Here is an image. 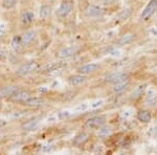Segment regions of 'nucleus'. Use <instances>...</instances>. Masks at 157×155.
I'll use <instances>...</instances> for the list:
<instances>
[{"instance_id":"obj_12","label":"nucleus","mask_w":157,"mask_h":155,"mask_svg":"<svg viewBox=\"0 0 157 155\" xmlns=\"http://www.w3.org/2000/svg\"><path fill=\"white\" fill-rule=\"evenodd\" d=\"M157 12V0H148V3L144 7V10L140 13V18L141 21L148 22Z\"/></svg>"},{"instance_id":"obj_7","label":"nucleus","mask_w":157,"mask_h":155,"mask_svg":"<svg viewBox=\"0 0 157 155\" xmlns=\"http://www.w3.org/2000/svg\"><path fill=\"white\" fill-rule=\"evenodd\" d=\"M49 103V100L44 95H30L26 101H24L21 104V107L29 108V109H40L45 106H47Z\"/></svg>"},{"instance_id":"obj_14","label":"nucleus","mask_w":157,"mask_h":155,"mask_svg":"<svg viewBox=\"0 0 157 155\" xmlns=\"http://www.w3.org/2000/svg\"><path fill=\"white\" fill-rule=\"evenodd\" d=\"M101 69H102V65H101L100 63L92 62V63H86V64L78 66V67L75 68V72L90 77V76H93L97 72H98Z\"/></svg>"},{"instance_id":"obj_9","label":"nucleus","mask_w":157,"mask_h":155,"mask_svg":"<svg viewBox=\"0 0 157 155\" xmlns=\"http://www.w3.org/2000/svg\"><path fill=\"white\" fill-rule=\"evenodd\" d=\"M128 79H130V73L127 72H111L104 76L103 82L104 84L112 86L121 81L128 80Z\"/></svg>"},{"instance_id":"obj_1","label":"nucleus","mask_w":157,"mask_h":155,"mask_svg":"<svg viewBox=\"0 0 157 155\" xmlns=\"http://www.w3.org/2000/svg\"><path fill=\"white\" fill-rule=\"evenodd\" d=\"M37 21L36 13L30 6L21 7L18 14V26L20 30L29 29L35 26Z\"/></svg>"},{"instance_id":"obj_8","label":"nucleus","mask_w":157,"mask_h":155,"mask_svg":"<svg viewBox=\"0 0 157 155\" xmlns=\"http://www.w3.org/2000/svg\"><path fill=\"white\" fill-rule=\"evenodd\" d=\"M82 52V47L80 45H67L59 48L56 52V58L59 60H68L70 58L75 57Z\"/></svg>"},{"instance_id":"obj_17","label":"nucleus","mask_w":157,"mask_h":155,"mask_svg":"<svg viewBox=\"0 0 157 155\" xmlns=\"http://www.w3.org/2000/svg\"><path fill=\"white\" fill-rule=\"evenodd\" d=\"M136 118L137 121L141 124H149L153 119V113L150 109L148 108H140L137 110L136 113Z\"/></svg>"},{"instance_id":"obj_18","label":"nucleus","mask_w":157,"mask_h":155,"mask_svg":"<svg viewBox=\"0 0 157 155\" xmlns=\"http://www.w3.org/2000/svg\"><path fill=\"white\" fill-rule=\"evenodd\" d=\"M64 68L65 65L62 62L54 63V64H50L46 68H44L43 69V73L46 76H58L64 70Z\"/></svg>"},{"instance_id":"obj_25","label":"nucleus","mask_w":157,"mask_h":155,"mask_svg":"<svg viewBox=\"0 0 157 155\" xmlns=\"http://www.w3.org/2000/svg\"><path fill=\"white\" fill-rule=\"evenodd\" d=\"M146 86H147V84H144V85H140V86H138V87H136V89L133 91L131 98H132L133 100H138V99L144 95V92H145Z\"/></svg>"},{"instance_id":"obj_11","label":"nucleus","mask_w":157,"mask_h":155,"mask_svg":"<svg viewBox=\"0 0 157 155\" xmlns=\"http://www.w3.org/2000/svg\"><path fill=\"white\" fill-rule=\"evenodd\" d=\"M34 93L32 92V90L27 89V88L21 87V89H19L16 93H14L12 96H10L9 99L6 101L7 103L14 104V105H21L24 101H26L30 95H33Z\"/></svg>"},{"instance_id":"obj_10","label":"nucleus","mask_w":157,"mask_h":155,"mask_svg":"<svg viewBox=\"0 0 157 155\" xmlns=\"http://www.w3.org/2000/svg\"><path fill=\"white\" fill-rule=\"evenodd\" d=\"M90 139H91V132L82 129V130L78 131V133L73 136V138L71 141V145L75 148L82 149L83 147H85L86 145L89 143Z\"/></svg>"},{"instance_id":"obj_26","label":"nucleus","mask_w":157,"mask_h":155,"mask_svg":"<svg viewBox=\"0 0 157 155\" xmlns=\"http://www.w3.org/2000/svg\"><path fill=\"white\" fill-rule=\"evenodd\" d=\"M7 52L2 47V45H0V63H6L7 61Z\"/></svg>"},{"instance_id":"obj_2","label":"nucleus","mask_w":157,"mask_h":155,"mask_svg":"<svg viewBox=\"0 0 157 155\" xmlns=\"http://www.w3.org/2000/svg\"><path fill=\"white\" fill-rule=\"evenodd\" d=\"M38 39H39V32H38L35 27L21 30L19 34L21 52L29 49V48H32L33 46H35V44L37 43Z\"/></svg>"},{"instance_id":"obj_3","label":"nucleus","mask_w":157,"mask_h":155,"mask_svg":"<svg viewBox=\"0 0 157 155\" xmlns=\"http://www.w3.org/2000/svg\"><path fill=\"white\" fill-rule=\"evenodd\" d=\"M110 9L101 3H88L83 9V15L87 19H98L106 16Z\"/></svg>"},{"instance_id":"obj_16","label":"nucleus","mask_w":157,"mask_h":155,"mask_svg":"<svg viewBox=\"0 0 157 155\" xmlns=\"http://www.w3.org/2000/svg\"><path fill=\"white\" fill-rule=\"evenodd\" d=\"M19 89H21V86L19 84L15 83H7L6 85L0 87V98L6 101L10 96H12L14 93H16Z\"/></svg>"},{"instance_id":"obj_20","label":"nucleus","mask_w":157,"mask_h":155,"mask_svg":"<svg viewBox=\"0 0 157 155\" xmlns=\"http://www.w3.org/2000/svg\"><path fill=\"white\" fill-rule=\"evenodd\" d=\"M130 85H131V80L128 79V80L121 81V82H118L114 84V85H112L111 86V91L114 95H121V93L125 92L126 90H128Z\"/></svg>"},{"instance_id":"obj_21","label":"nucleus","mask_w":157,"mask_h":155,"mask_svg":"<svg viewBox=\"0 0 157 155\" xmlns=\"http://www.w3.org/2000/svg\"><path fill=\"white\" fill-rule=\"evenodd\" d=\"M97 136L101 139L109 138V137L113 136V128L110 125L105 124V125L103 127H101V128L97 131Z\"/></svg>"},{"instance_id":"obj_28","label":"nucleus","mask_w":157,"mask_h":155,"mask_svg":"<svg viewBox=\"0 0 157 155\" xmlns=\"http://www.w3.org/2000/svg\"><path fill=\"white\" fill-rule=\"evenodd\" d=\"M7 125H9V122H7L6 119L0 118V131H2L4 128H6Z\"/></svg>"},{"instance_id":"obj_30","label":"nucleus","mask_w":157,"mask_h":155,"mask_svg":"<svg viewBox=\"0 0 157 155\" xmlns=\"http://www.w3.org/2000/svg\"><path fill=\"white\" fill-rule=\"evenodd\" d=\"M3 108H4V100L0 98V114L3 111Z\"/></svg>"},{"instance_id":"obj_22","label":"nucleus","mask_w":157,"mask_h":155,"mask_svg":"<svg viewBox=\"0 0 157 155\" xmlns=\"http://www.w3.org/2000/svg\"><path fill=\"white\" fill-rule=\"evenodd\" d=\"M19 0H0V7L6 12H12L18 7Z\"/></svg>"},{"instance_id":"obj_23","label":"nucleus","mask_w":157,"mask_h":155,"mask_svg":"<svg viewBox=\"0 0 157 155\" xmlns=\"http://www.w3.org/2000/svg\"><path fill=\"white\" fill-rule=\"evenodd\" d=\"M38 126H39V119L33 118L24 121L23 123L21 124L20 128H21L23 131H34L38 128Z\"/></svg>"},{"instance_id":"obj_5","label":"nucleus","mask_w":157,"mask_h":155,"mask_svg":"<svg viewBox=\"0 0 157 155\" xmlns=\"http://www.w3.org/2000/svg\"><path fill=\"white\" fill-rule=\"evenodd\" d=\"M105 124H107V116L105 114H97V115H92L86 119L83 123L82 128L92 133V132L98 131Z\"/></svg>"},{"instance_id":"obj_6","label":"nucleus","mask_w":157,"mask_h":155,"mask_svg":"<svg viewBox=\"0 0 157 155\" xmlns=\"http://www.w3.org/2000/svg\"><path fill=\"white\" fill-rule=\"evenodd\" d=\"M75 0H61L59 6L55 11L56 17L59 20L67 19L72 14V12L75 11Z\"/></svg>"},{"instance_id":"obj_4","label":"nucleus","mask_w":157,"mask_h":155,"mask_svg":"<svg viewBox=\"0 0 157 155\" xmlns=\"http://www.w3.org/2000/svg\"><path fill=\"white\" fill-rule=\"evenodd\" d=\"M40 67H41V63H40L39 61H37V60L26 61V62L22 63V64L15 70L14 76L18 79H24L26 77H29L33 73L40 72Z\"/></svg>"},{"instance_id":"obj_15","label":"nucleus","mask_w":157,"mask_h":155,"mask_svg":"<svg viewBox=\"0 0 157 155\" xmlns=\"http://www.w3.org/2000/svg\"><path fill=\"white\" fill-rule=\"evenodd\" d=\"M54 7L50 3H42L39 7V11H38V18H39L40 21L42 22H46L49 21L52 17V14H54Z\"/></svg>"},{"instance_id":"obj_24","label":"nucleus","mask_w":157,"mask_h":155,"mask_svg":"<svg viewBox=\"0 0 157 155\" xmlns=\"http://www.w3.org/2000/svg\"><path fill=\"white\" fill-rule=\"evenodd\" d=\"M134 39H135V35L130 33V34H125L123 35L121 37H120L117 41V44L121 45V46H124V45H128V44H131Z\"/></svg>"},{"instance_id":"obj_29","label":"nucleus","mask_w":157,"mask_h":155,"mask_svg":"<svg viewBox=\"0 0 157 155\" xmlns=\"http://www.w3.org/2000/svg\"><path fill=\"white\" fill-rule=\"evenodd\" d=\"M101 4H104V6H110L111 3L115 2L116 0H98Z\"/></svg>"},{"instance_id":"obj_31","label":"nucleus","mask_w":157,"mask_h":155,"mask_svg":"<svg viewBox=\"0 0 157 155\" xmlns=\"http://www.w3.org/2000/svg\"><path fill=\"white\" fill-rule=\"evenodd\" d=\"M0 24H1V16H0Z\"/></svg>"},{"instance_id":"obj_13","label":"nucleus","mask_w":157,"mask_h":155,"mask_svg":"<svg viewBox=\"0 0 157 155\" xmlns=\"http://www.w3.org/2000/svg\"><path fill=\"white\" fill-rule=\"evenodd\" d=\"M88 80H89V77H88V76L82 75V73L77 72H75V73L69 75L66 79L68 85L71 86L73 88L82 87V86H84L85 84L88 82Z\"/></svg>"},{"instance_id":"obj_19","label":"nucleus","mask_w":157,"mask_h":155,"mask_svg":"<svg viewBox=\"0 0 157 155\" xmlns=\"http://www.w3.org/2000/svg\"><path fill=\"white\" fill-rule=\"evenodd\" d=\"M133 13V9L132 7H126V9L121 10L116 14V16L114 17V24H121L124 23L125 21L130 18L131 15Z\"/></svg>"},{"instance_id":"obj_27","label":"nucleus","mask_w":157,"mask_h":155,"mask_svg":"<svg viewBox=\"0 0 157 155\" xmlns=\"http://www.w3.org/2000/svg\"><path fill=\"white\" fill-rule=\"evenodd\" d=\"M34 2V0H19V6L21 7L30 6V4Z\"/></svg>"}]
</instances>
